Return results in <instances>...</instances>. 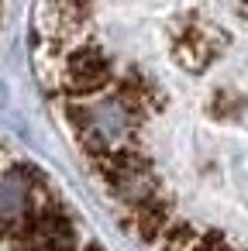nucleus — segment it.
Instances as JSON below:
<instances>
[{"label":"nucleus","mask_w":248,"mask_h":251,"mask_svg":"<svg viewBox=\"0 0 248 251\" xmlns=\"http://www.w3.org/2000/svg\"><path fill=\"white\" fill-rule=\"evenodd\" d=\"M169 251H241V248L238 244H227L214 230H207V227L179 217V227H176V234L169 241Z\"/></svg>","instance_id":"f257e3e1"}]
</instances>
